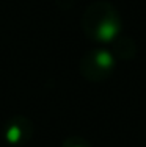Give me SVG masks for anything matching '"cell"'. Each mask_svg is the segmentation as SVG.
<instances>
[{
  "label": "cell",
  "mask_w": 146,
  "mask_h": 147,
  "mask_svg": "<svg viewBox=\"0 0 146 147\" xmlns=\"http://www.w3.org/2000/svg\"><path fill=\"white\" fill-rule=\"evenodd\" d=\"M82 28L91 41L102 44L113 42L123 30L120 11L107 0H96L83 11Z\"/></svg>",
  "instance_id": "1"
},
{
  "label": "cell",
  "mask_w": 146,
  "mask_h": 147,
  "mask_svg": "<svg viewBox=\"0 0 146 147\" xmlns=\"http://www.w3.org/2000/svg\"><path fill=\"white\" fill-rule=\"evenodd\" d=\"M115 63L116 58L107 49H91L85 52V55L80 58L79 63V71L82 77L88 82L99 83L105 82L112 77L115 71Z\"/></svg>",
  "instance_id": "2"
},
{
  "label": "cell",
  "mask_w": 146,
  "mask_h": 147,
  "mask_svg": "<svg viewBox=\"0 0 146 147\" xmlns=\"http://www.w3.org/2000/svg\"><path fill=\"white\" fill-rule=\"evenodd\" d=\"M33 136V124L30 119L24 116H14L6 122L5 138L10 144L20 146L30 141Z\"/></svg>",
  "instance_id": "3"
},
{
  "label": "cell",
  "mask_w": 146,
  "mask_h": 147,
  "mask_svg": "<svg viewBox=\"0 0 146 147\" xmlns=\"http://www.w3.org/2000/svg\"><path fill=\"white\" fill-rule=\"evenodd\" d=\"M113 53L115 58H120V59H130L135 57L137 53V44L135 41L129 36H120L113 41V49L110 50Z\"/></svg>",
  "instance_id": "4"
},
{
  "label": "cell",
  "mask_w": 146,
  "mask_h": 147,
  "mask_svg": "<svg viewBox=\"0 0 146 147\" xmlns=\"http://www.w3.org/2000/svg\"><path fill=\"white\" fill-rule=\"evenodd\" d=\"M61 147H91V146L82 136H68L63 141V146Z\"/></svg>",
  "instance_id": "5"
}]
</instances>
